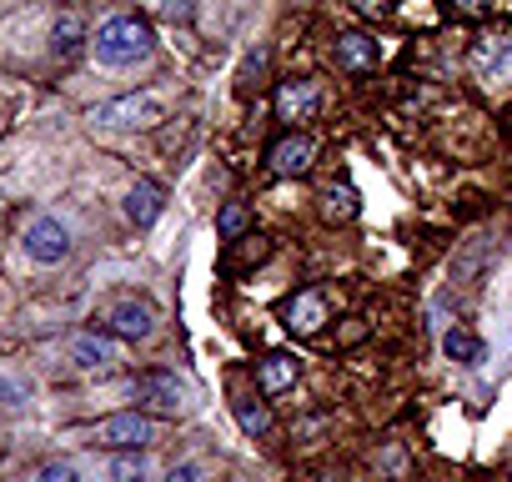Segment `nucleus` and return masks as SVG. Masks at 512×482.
<instances>
[{
	"mask_svg": "<svg viewBox=\"0 0 512 482\" xmlns=\"http://www.w3.org/2000/svg\"><path fill=\"white\" fill-rule=\"evenodd\" d=\"M267 71V51H256V56H246V66H241V91H251L256 86V76Z\"/></svg>",
	"mask_w": 512,
	"mask_h": 482,
	"instance_id": "obj_21",
	"label": "nucleus"
},
{
	"mask_svg": "<svg viewBox=\"0 0 512 482\" xmlns=\"http://www.w3.org/2000/svg\"><path fill=\"white\" fill-rule=\"evenodd\" d=\"M312 156H317V141L302 136V131H292V136L272 141L267 166H272V176H307L312 171Z\"/></svg>",
	"mask_w": 512,
	"mask_h": 482,
	"instance_id": "obj_5",
	"label": "nucleus"
},
{
	"mask_svg": "<svg viewBox=\"0 0 512 482\" xmlns=\"http://www.w3.org/2000/svg\"><path fill=\"white\" fill-rule=\"evenodd\" d=\"M236 422H241V432H246V437H262V432L272 427V412H267L262 402L241 397V402H236Z\"/></svg>",
	"mask_w": 512,
	"mask_h": 482,
	"instance_id": "obj_17",
	"label": "nucleus"
},
{
	"mask_svg": "<svg viewBox=\"0 0 512 482\" xmlns=\"http://www.w3.org/2000/svg\"><path fill=\"white\" fill-rule=\"evenodd\" d=\"M151 327H156V307L151 302H121L111 312V332L121 342H141V337H151Z\"/></svg>",
	"mask_w": 512,
	"mask_h": 482,
	"instance_id": "obj_10",
	"label": "nucleus"
},
{
	"mask_svg": "<svg viewBox=\"0 0 512 482\" xmlns=\"http://www.w3.org/2000/svg\"><path fill=\"white\" fill-rule=\"evenodd\" d=\"M141 477H146V457L141 452H121L111 462V482H141Z\"/></svg>",
	"mask_w": 512,
	"mask_h": 482,
	"instance_id": "obj_19",
	"label": "nucleus"
},
{
	"mask_svg": "<svg viewBox=\"0 0 512 482\" xmlns=\"http://www.w3.org/2000/svg\"><path fill=\"white\" fill-rule=\"evenodd\" d=\"M151 56V26L136 16H111L96 31V61L101 66H136Z\"/></svg>",
	"mask_w": 512,
	"mask_h": 482,
	"instance_id": "obj_1",
	"label": "nucleus"
},
{
	"mask_svg": "<svg viewBox=\"0 0 512 482\" xmlns=\"http://www.w3.org/2000/svg\"><path fill=\"white\" fill-rule=\"evenodd\" d=\"M161 16L176 21V26H186L191 21V0H161Z\"/></svg>",
	"mask_w": 512,
	"mask_h": 482,
	"instance_id": "obj_23",
	"label": "nucleus"
},
{
	"mask_svg": "<svg viewBox=\"0 0 512 482\" xmlns=\"http://www.w3.org/2000/svg\"><path fill=\"white\" fill-rule=\"evenodd\" d=\"M71 357H76V367H86V372H101V367H111V362H116V347H111V337L81 332V337L71 342Z\"/></svg>",
	"mask_w": 512,
	"mask_h": 482,
	"instance_id": "obj_13",
	"label": "nucleus"
},
{
	"mask_svg": "<svg viewBox=\"0 0 512 482\" xmlns=\"http://www.w3.org/2000/svg\"><path fill=\"white\" fill-rule=\"evenodd\" d=\"M507 482H512V477H507Z\"/></svg>",
	"mask_w": 512,
	"mask_h": 482,
	"instance_id": "obj_28",
	"label": "nucleus"
},
{
	"mask_svg": "<svg viewBox=\"0 0 512 482\" xmlns=\"http://www.w3.org/2000/svg\"><path fill=\"white\" fill-rule=\"evenodd\" d=\"M322 211H327V221H352V216L362 211V201H357V191H352V186H332Z\"/></svg>",
	"mask_w": 512,
	"mask_h": 482,
	"instance_id": "obj_18",
	"label": "nucleus"
},
{
	"mask_svg": "<svg viewBox=\"0 0 512 482\" xmlns=\"http://www.w3.org/2000/svg\"><path fill=\"white\" fill-rule=\"evenodd\" d=\"M256 382H262V392H267V397L287 392V387L297 382V357H287V352H272L267 362H256Z\"/></svg>",
	"mask_w": 512,
	"mask_h": 482,
	"instance_id": "obj_12",
	"label": "nucleus"
},
{
	"mask_svg": "<svg viewBox=\"0 0 512 482\" xmlns=\"http://www.w3.org/2000/svg\"><path fill=\"white\" fill-rule=\"evenodd\" d=\"M136 402H141V407H151V412L176 417V412L186 407V392H181V382H176L171 372H151V377H141V382H136Z\"/></svg>",
	"mask_w": 512,
	"mask_h": 482,
	"instance_id": "obj_7",
	"label": "nucleus"
},
{
	"mask_svg": "<svg viewBox=\"0 0 512 482\" xmlns=\"http://www.w3.org/2000/svg\"><path fill=\"white\" fill-rule=\"evenodd\" d=\"M51 41H56V56H76V51L86 46V21L66 11V16L56 21V31H51Z\"/></svg>",
	"mask_w": 512,
	"mask_h": 482,
	"instance_id": "obj_16",
	"label": "nucleus"
},
{
	"mask_svg": "<svg viewBox=\"0 0 512 482\" xmlns=\"http://www.w3.org/2000/svg\"><path fill=\"white\" fill-rule=\"evenodd\" d=\"M36 482H81V472H76L71 462H46V467L36 472Z\"/></svg>",
	"mask_w": 512,
	"mask_h": 482,
	"instance_id": "obj_20",
	"label": "nucleus"
},
{
	"mask_svg": "<svg viewBox=\"0 0 512 482\" xmlns=\"http://www.w3.org/2000/svg\"><path fill=\"white\" fill-rule=\"evenodd\" d=\"M332 56H337V66H342V71H352V76H367V71H377V61H382L377 41H372V36H362V31L337 36V41H332Z\"/></svg>",
	"mask_w": 512,
	"mask_h": 482,
	"instance_id": "obj_8",
	"label": "nucleus"
},
{
	"mask_svg": "<svg viewBox=\"0 0 512 482\" xmlns=\"http://www.w3.org/2000/svg\"><path fill=\"white\" fill-rule=\"evenodd\" d=\"M317 106H322L317 81H282V91H277V116L282 121H307V116H317Z\"/></svg>",
	"mask_w": 512,
	"mask_h": 482,
	"instance_id": "obj_9",
	"label": "nucleus"
},
{
	"mask_svg": "<svg viewBox=\"0 0 512 482\" xmlns=\"http://www.w3.org/2000/svg\"><path fill=\"white\" fill-rule=\"evenodd\" d=\"M352 11L367 16V21H382V16L392 11V0H352Z\"/></svg>",
	"mask_w": 512,
	"mask_h": 482,
	"instance_id": "obj_22",
	"label": "nucleus"
},
{
	"mask_svg": "<svg viewBox=\"0 0 512 482\" xmlns=\"http://www.w3.org/2000/svg\"><path fill=\"white\" fill-rule=\"evenodd\" d=\"M317 482H337V477H332V472H322V477H317Z\"/></svg>",
	"mask_w": 512,
	"mask_h": 482,
	"instance_id": "obj_27",
	"label": "nucleus"
},
{
	"mask_svg": "<svg viewBox=\"0 0 512 482\" xmlns=\"http://www.w3.org/2000/svg\"><path fill=\"white\" fill-rule=\"evenodd\" d=\"M161 206H166V191H161L156 181H136V186L126 191V216H131L136 226H151V221L161 216Z\"/></svg>",
	"mask_w": 512,
	"mask_h": 482,
	"instance_id": "obj_11",
	"label": "nucleus"
},
{
	"mask_svg": "<svg viewBox=\"0 0 512 482\" xmlns=\"http://www.w3.org/2000/svg\"><path fill=\"white\" fill-rule=\"evenodd\" d=\"M0 397H6V407H21V402H26V387H11V382H0Z\"/></svg>",
	"mask_w": 512,
	"mask_h": 482,
	"instance_id": "obj_26",
	"label": "nucleus"
},
{
	"mask_svg": "<svg viewBox=\"0 0 512 482\" xmlns=\"http://www.w3.org/2000/svg\"><path fill=\"white\" fill-rule=\"evenodd\" d=\"M166 482H201V467H196V462H181V467H171Z\"/></svg>",
	"mask_w": 512,
	"mask_h": 482,
	"instance_id": "obj_25",
	"label": "nucleus"
},
{
	"mask_svg": "<svg viewBox=\"0 0 512 482\" xmlns=\"http://www.w3.org/2000/svg\"><path fill=\"white\" fill-rule=\"evenodd\" d=\"M26 252H31L36 262H66V257H71V231H66V221L36 216V221L26 226Z\"/></svg>",
	"mask_w": 512,
	"mask_h": 482,
	"instance_id": "obj_4",
	"label": "nucleus"
},
{
	"mask_svg": "<svg viewBox=\"0 0 512 482\" xmlns=\"http://www.w3.org/2000/svg\"><path fill=\"white\" fill-rule=\"evenodd\" d=\"M96 442L111 447V452H141V447L151 442V417H141V412H116V417H106V422L96 427Z\"/></svg>",
	"mask_w": 512,
	"mask_h": 482,
	"instance_id": "obj_3",
	"label": "nucleus"
},
{
	"mask_svg": "<svg viewBox=\"0 0 512 482\" xmlns=\"http://www.w3.org/2000/svg\"><path fill=\"white\" fill-rule=\"evenodd\" d=\"M282 317H287V332L317 337V332L327 327V297H322L317 287H307V292H297V297L282 307Z\"/></svg>",
	"mask_w": 512,
	"mask_h": 482,
	"instance_id": "obj_6",
	"label": "nucleus"
},
{
	"mask_svg": "<svg viewBox=\"0 0 512 482\" xmlns=\"http://www.w3.org/2000/svg\"><path fill=\"white\" fill-rule=\"evenodd\" d=\"M251 231V206L246 201H226L221 211H216V236L221 241H241Z\"/></svg>",
	"mask_w": 512,
	"mask_h": 482,
	"instance_id": "obj_15",
	"label": "nucleus"
},
{
	"mask_svg": "<svg viewBox=\"0 0 512 482\" xmlns=\"http://www.w3.org/2000/svg\"><path fill=\"white\" fill-rule=\"evenodd\" d=\"M91 121H96V126H111V131H151V126L166 121V106H161V96L136 91V96L101 101V106L91 111Z\"/></svg>",
	"mask_w": 512,
	"mask_h": 482,
	"instance_id": "obj_2",
	"label": "nucleus"
},
{
	"mask_svg": "<svg viewBox=\"0 0 512 482\" xmlns=\"http://www.w3.org/2000/svg\"><path fill=\"white\" fill-rule=\"evenodd\" d=\"M442 352H447L457 367H477V362H482V342H477V332H467V327H447Z\"/></svg>",
	"mask_w": 512,
	"mask_h": 482,
	"instance_id": "obj_14",
	"label": "nucleus"
},
{
	"mask_svg": "<svg viewBox=\"0 0 512 482\" xmlns=\"http://www.w3.org/2000/svg\"><path fill=\"white\" fill-rule=\"evenodd\" d=\"M452 11H462V16H487L492 11V0H447Z\"/></svg>",
	"mask_w": 512,
	"mask_h": 482,
	"instance_id": "obj_24",
	"label": "nucleus"
}]
</instances>
